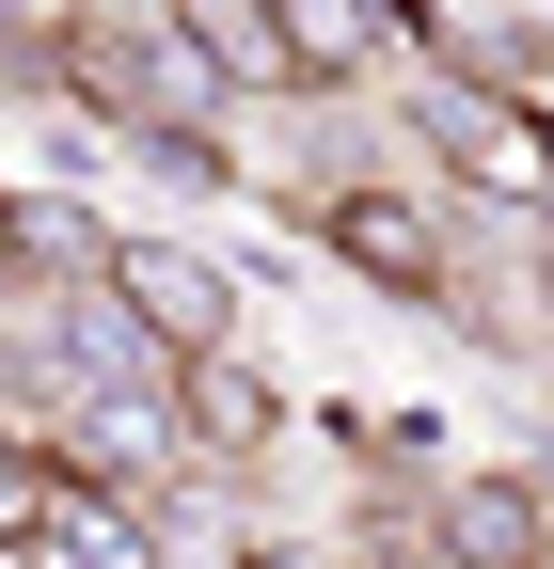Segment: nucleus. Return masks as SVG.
I'll return each instance as SVG.
<instances>
[{"mask_svg":"<svg viewBox=\"0 0 554 569\" xmlns=\"http://www.w3.org/2000/svg\"><path fill=\"white\" fill-rule=\"evenodd\" d=\"M0 48H48V0H0Z\"/></svg>","mask_w":554,"mask_h":569,"instance_id":"nucleus-10","label":"nucleus"},{"mask_svg":"<svg viewBox=\"0 0 554 569\" xmlns=\"http://www.w3.org/2000/svg\"><path fill=\"white\" fill-rule=\"evenodd\" d=\"M412 142L459 174V190H492V206H554V111L538 96H507V80H444L412 96Z\"/></svg>","mask_w":554,"mask_h":569,"instance_id":"nucleus-1","label":"nucleus"},{"mask_svg":"<svg viewBox=\"0 0 554 569\" xmlns=\"http://www.w3.org/2000/svg\"><path fill=\"white\" fill-rule=\"evenodd\" d=\"M428 553L444 569H554V490L538 475H444L428 490Z\"/></svg>","mask_w":554,"mask_h":569,"instance_id":"nucleus-4","label":"nucleus"},{"mask_svg":"<svg viewBox=\"0 0 554 569\" xmlns=\"http://www.w3.org/2000/svg\"><path fill=\"white\" fill-rule=\"evenodd\" d=\"M317 253L349 284H380V301H412V317H459V238L412 190H317Z\"/></svg>","mask_w":554,"mask_h":569,"instance_id":"nucleus-2","label":"nucleus"},{"mask_svg":"<svg viewBox=\"0 0 554 569\" xmlns=\"http://www.w3.org/2000/svg\"><path fill=\"white\" fill-rule=\"evenodd\" d=\"M159 32H175L222 96H286V32H269V0H159Z\"/></svg>","mask_w":554,"mask_h":569,"instance_id":"nucleus-6","label":"nucleus"},{"mask_svg":"<svg viewBox=\"0 0 554 569\" xmlns=\"http://www.w3.org/2000/svg\"><path fill=\"white\" fill-rule=\"evenodd\" d=\"M269 32H286V80H365L396 48V0H269Z\"/></svg>","mask_w":554,"mask_h":569,"instance_id":"nucleus-8","label":"nucleus"},{"mask_svg":"<svg viewBox=\"0 0 554 569\" xmlns=\"http://www.w3.org/2000/svg\"><path fill=\"white\" fill-rule=\"evenodd\" d=\"M63 490H80V459L32 443V427H0V553H32V538L63 522Z\"/></svg>","mask_w":554,"mask_h":569,"instance_id":"nucleus-9","label":"nucleus"},{"mask_svg":"<svg viewBox=\"0 0 554 569\" xmlns=\"http://www.w3.org/2000/svg\"><path fill=\"white\" fill-rule=\"evenodd\" d=\"M32 348H48V396H63V411H80V396H159V380H175V348L127 317L111 284H96V301H48Z\"/></svg>","mask_w":554,"mask_h":569,"instance_id":"nucleus-5","label":"nucleus"},{"mask_svg":"<svg viewBox=\"0 0 554 569\" xmlns=\"http://www.w3.org/2000/svg\"><path fill=\"white\" fill-rule=\"evenodd\" d=\"M96 284H111V301H127V317L175 348V365L238 348V269L206 253V238H111V269H96Z\"/></svg>","mask_w":554,"mask_h":569,"instance_id":"nucleus-3","label":"nucleus"},{"mask_svg":"<svg viewBox=\"0 0 554 569\" xmlns=\"http://www.w3.org/2000/svg\"><path fill=\"white\" fill-rule=\"evenodd\" d=\"M32 569H175V538L127 507V490H96V475H80V490H63V522L32 538Z\"/></svg>","mask_w":554,"mask_h":569,"instance_id":"nucleus-7","label":"nucleus"}]
</instances>
